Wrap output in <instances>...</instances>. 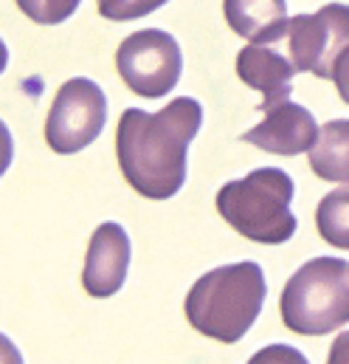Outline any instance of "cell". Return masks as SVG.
<instances>
[{
	"label": "cell",
	"instance_id": "6da1fadb",
	"mask_svg": "<svg viewBox=\"0 0 349 364\" xmlns=\"http://www.w3.org/2000/svg\"><path fill=\"white\" fill-rule=\"evenodd\" d=\"M203 124V105L177 96L164 110L127 107L116 130V156L127 183L147 200L174 198L189 170V144Z\"/></svg>",
	"mask_w": 349,
	"mask_h": 364
},
{
	"label": "cell",
	"instance_id": "7a4b0ae2",
	"mask_svg": "<svg viewBox=\"0 0 349 364\" xmlns=\"http://www.w3.org/2000/svg\"><path fill=\"white\" fill-rule=\"evenodd\" d=\"M267 282L260 263L245 260L203 274L186 294L183 311L189 325L223 345L240 342L260 319Z\"/></svg>",
	"mask_w": 349,
	"mask_h": 364
},
{
	"label": "cell",
	"instance_id": "3957f363",
	"mask_svg": "<svg viewBox=\"0 0 349 364\" xmlns=\"http://www.w3.org/2000/svg\"><path fill=\"white\" fill-rule=\"evenodd\" d=\"M293 192V178L284 170L260 167L245 178L223 183L214 203L220 218L245 240L279 246L287 243L299 226L290 212Z\"/></svg>",
	"mask_w": 349,
	"mask_h": 364
},
{
	"label": "cell",
	"instance_id": "277c9868",
	"mask_svg": "<svg viewBox=\"0 0 349 364\" xmlns=\"http://www.w3.org/2000/svg\"><path fill=\"white\" fill-rule=\"evenodd\" d=\"M287 331L299 336H327L349 322V263L316 257L287 279L279 296Z\"/></svg>",
	"mask_w": 349,
	"mask_h": 364
},
{
	"label": "cell",
	"instance_id": "5b68a950",
	"mask_svg": "<svg viewBox=\"0 0 349 364\" xmlns=\"http://www.w3.org/2000/svg\"><path fill=\"white\" fill-rule=\"evenodd\" d=\"M116 68L124 85L144 99H161L177 88L183 74V54L170 31L141 28L116 51Z\"/></svg>",
	"mask_w": 349,
	"mask_h": 364
},
{
	"label": "cell",
	"instance_id": "8992f818",
	"mask_svg": "<svg viewBox=\"0 0 349 364\" xmlns=\"http://www.w3.org/2000/svg\"><path fill=\"white\" fill-rule=\"evenodd\" d=\"M107 124V96L87 80H68L51 102L45 119V141L57 156H74L90 147Z\"/></svg>",
	"mask_w": 349,
	"mask_h": 364
},
{
	"label": "cell",
	"instance_id": "52a82bcc",
	"mask_svg": "<svg viewBox=\"0 0 349 364\" xmlns=\"http://www.w3.org/2000/svg\"><path fill=\"white\" fill-rule=\"evenodd\" d=\"M349 46V6L327 3L313 14H296L287 23V51L296 71L333 80L336 57Z\"/></svg>",
	"mask_w": 349,
	"mask_h": 364
},
{
	"label": "cell",
	"instance_id": "ba28073f",
	"mask_svg": "<svg viewBox=\"0 0 349 364\" xmlns=\"http://www.w3.org/2000/svg\"><path fill=\"white\" fill-rule=\"evenodd\" d=\"M130 237L121 223H99L90 246H87L85 269H82V288L96 299H107L118 294L127 282L130 272Z\"/></svg>",
	"mask_w": 349,
	"mask_h": 364
},
{
	"label": "cell",
	"instance_id": "9c48e42d",
	"mask_svg": "<svg viewBox=\"0 0 349 364\" xmlns=\"http://www.w3.org/2000/svg\"><path fill=\"white\" fill-rule=\"evenodd\" d=\"M316 136H318V124L313 113L304 105H296L287 99L267 107L260 124L243 133V141L260 147L265 153L290 159L299 153H310Z\"/></svg>",
	"mask_w": 349,
	"mask_h": 364
},
{
	"label": "cell",
	"instance_id": "30bf717a",
	"mask_svg": "<svg viewBox=\"0 0 349 364\" xmlns=\"http://www.w3.org/2000/svg\"><path fill=\"white\" fill-rule=\"evenodd\" d=\"M293 63L290 57H282L279 51H273L270 46L251 43L237 54V77L262 93L260 110L265 113L267 107L287 102L293 93Z\"/></svg>",
	"mask_w": 349,
	"mask_h": 364
},
{
	"label": "cell",
	"instance_id": "8fae6325",
	"mask_svg": "<svg viewBox=\"0 0 349 364\" xmlns=\"http://www.w3.org/2000/svg\"><path fill=\"white\" fill-rule=\"evenodd\" d=\"M226 23L248 43H279L287 34V0H223Z\"/></svg>",
	"mask_w": 349,
	"mask_h": 364
},
{
	"label": "cell",
	"instance_id": "7c38bea8",
	"mask_svg": "<svg viewBox=\"0 0 349 364\" xmlns=\"http://www.w3.org/2000/svg\"><path fill=\"white\" fill-rule=\"evenodd\" d=\"M310 170L321 181H349V119H333L318 127L310 147Z\"/></svg>",
	"mask_w": 349,
	"mask_h": 364
},
{
	"label": "cell",
	"instance_id": "4fadbf2b",
	"mask_svg": "<svg viewBox=\"0 0 349 364\" xmlns=\"http://www.w3.org/2000/svg\"><path fill=\"white\" fill-rule=\"evenodd\" d=\"M316 229L333 249H349V181L318 200Z\"/></svg>",
	"mask_w": 349,
	"mask_h": 364
},
{
	"label": "cell",
	"instance_id": "5bb4252c",
	"mask_svg": "<svg viewBox=\"0 0 349 364\" xmlns=\"http://www.w3.org/2000/svg\"><path fill=\"white\" fill-rule=\"evenodd\" d=\"M17 9L37 26H60L79 9L82 0H14Z\"/></svg>",
	"mask_w": 349,
	"mask_h": 364
},
{
	"label": "cell",
	"instance_id": "9a60e30c",
	"mask_svg": "<svg viewBox=\"0 0 349 364\" xmlns=\"http://www.w3.org/2000/svg\"><path fill=\"white\" fill-rule=\"evenodd\" d=\"M170 0H96L99 14L104 20L113 23H130V20H141L153 11H158L161 6H167Z\"/></svg>",
	"mask_w": 349,
	"mask_h": 364
},
{
	"label": "cell",
	"instance_id": "2e32d148",
	"mask_svg": "<svg viewBox=\"0 0 349 364\" xmlns=\"http://www.w3.org/2000/svg\"><path fill=\"white\" fill-rule=\"evenodd\" d=\"M333 82H336V88H338V96L349 105V46H344V51L336 57Z\"/></svg>",
	"mask_w": 349,
	"mask_h": 364
},
{
	"label": "cell",
	"instance_id": "e0dca14e",
	"mask_svg": "<svg viewBox=\"0 0 349 364\" xmlns=\"http://www.w3.org/2000/svg\"><path fill=\"white\" fill-rule=\"evenodd\" d=\"M11 159H14V141H11V133H9L6 122L0 119V178L11 167Z\"/></svg>",
	"mask_w": 349,
	"mask_h": 364
},
{
	"label": "cell",
	"instance_id": "ac0fdd59",
	"mask_svg": "<svg viewBox=\"0 0 349 364\" xmlns=\"http://www.w3.org/2000/svg\"><path fill=\"white\" fill-rule=\"evenodd\" d=\"M330 364H349V331H344L336 342H333V348H330Z\"/></svg>",
	"mask_w": 349,
	"mask_h": 364
},
{
	"label": "cell",
	"instance_id": "d6986e66",
	"mask_svg": "<svg viewBox=\"0 0 349 364\" xmlns=\"http://www.w3.org/2000/svg\"><path fill=\"white\" fill-rule=\"evenodd\" d=\"M6 362L20 364L23 362V353H20V350H17V348H14V345L0 333V364H6Z\"/></svg>",
	"mask_w": 349,
	"mask_h": 364
},
{
	"label": "cell",
	"instance_id": "ffe728a7",
	"mask_svg": "<svg viewBox=\"0 0 349 364\" xmlns=\"http://www.w3.org/2000/svg\"><path fill=\"white\" fill-rule=\"evenodd\" d=\"M6 65H9V48H6V43L0 40V74L6 71Z\"/></svg>",
	"mask_w": 349,
	"mask_h": 364
}]
</instances>
